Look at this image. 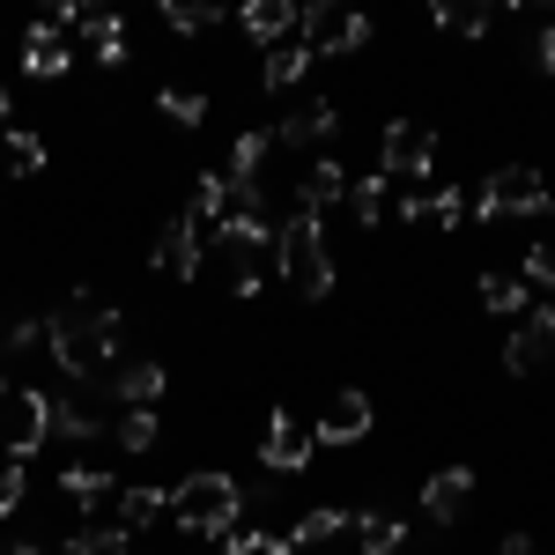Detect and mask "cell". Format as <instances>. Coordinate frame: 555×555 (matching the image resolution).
Returning a JSON list of instances; mask_svg holds the SVG:
<instances>
[{"instance_id":"4fadbf2b","label":"cell","mask_w":555,"mask_h":555,"mask_svg":"<svg viewBox=\"0 0 555 555\" xmlns=\"http://www.w3.org/2000/svg\"><path fill=\"white\" fill-rule=\"evenodd\" d=\"M104 392L127 400V408H156V392H164V363H156V356H127V363H112Z\"/></svg>"},{"instance_id":"ba28073f","label":"cell","mask_w":555,"mask_h":555,"mask_svg":"<svg viewBox=\"0 0 555 555\" xmlns=\"http://www.w3.org/2000/svg\"><path fill=\"white\" fill-rule=\"evenodd\" d=\"M311 452H319V444H311V429H304L297 415H282V408H274L267 429H259V467H267V474H304V467H311Z\"/></svg>"},{"instance_id":"f546056e","label":"cell","mask_w":555,"mask_h":555,"mask_svg":"<svg viewBox=\"0 0 555 555\" xmlns=\"http://www.w3.org/2000/svg\"><path fill=\"white\" fill-rule=\"evenodd\" d=\"M215 23H222V8H178V0H164V30L171 38H201Z\"/></svg>"},{"instance_id":"7a4b0ae2","label":"cell","mask_w":555,"mask_h":555,"mask_svg":"<svg viewBox=\"0 0 555 555\" xmlns=\"http://www.w3.org/2000/svg\"><path fill=\"white\" fill-rule=\"evenodd\" d=\"M164 512H178V533H193V541H230L245 518V489L230 474H185Z\"/></svg>"},{"instance_id":"b9f144b4","label":"cell","mask_w":555,"mask_h":555,"mask_svg":"<svg viewBox=\"0 0 555 555\" xmlns=\"http://www.w3.org/2000/svg\"><path fill=\"white\" fill-rule=\"evenodd\" d=\"M15 555H52V548H44V541H23V548H15Z\"/></svg>"},{"instance_id":"7bdbcfd3","label":"cell","mask_w":555,"mask_h":555,"mask_svg":"<svg viewBox=\"0 0 555 555\" xmlns=\"http://www.w3.org/2000/svg\"><path fill=\"white\" fill-rule=\"evenodd\" d=\"M0 392H8V371H0Z\"/></svg>"},{"instance_id":"9c48e42d","label":"cell","mask_w":555,"mask_h":555,"mask_svg":"<svg viewBox=\"0 0 555 555\" xmlns=\"http://www.w3.org/2000/svg\"><path fill=\"white\" fill-rule=\"evenodd\" d=\"M356 437H371V392H334L326 415L311 423V444H356Z\"/></svg>"},{"instance_id":"d6986e66","label":"cell","mask_w":555,"mask_h":555,"mask_svg":"<svg viewBox=\"0 0 555 555\" xmlns=\"http://www.w3.org/2000/svg\"><path fill=\"white\" fill-rule=\"evenodd\" d=\"M304 75H311V52H304V44H274V52H259V89H267V96H289Z\"/></svg>"},{"instance_id":"ffe728a7","label":"cell","mask_w":555,"mask_h":555,"mask_svg":"<svg viewBox=\"0 0 555 555\" xmlns=\"http://www.w3.org/2000/svg\"><path fill=\"white\" fill-rule=\"evenodd\" d=\"M474 297H481L489 319H526V311H533V289H526L518 274H481V282H474Z\"/></svg>"},{"instance_id":"3957f363","label":"cell","mask_w":555,"mask_h":555,"mask_svg":"<svg viewBox=\"0 0 555 555\" xmlns=\"http://www.w3.org/2000/svg\"><path fill=\"white\" fill-rule=\"evenodd\" d=\"M297 44L311 52V60L363 52V44H371V15L348 8V0H304V8H297Z\"/></svg>"},{"instance_id":"f35d334b","label":"cell","mask_w":555,"mask_h":555,"mask_svg":"<svg viewBox=\"0 0 555 555\" xmlns=\"http://www.w3.org/2000/svg\"><path fill=\"white\" fill-rule=\"evenodd\" d=\"M89 60H96V67H127V38H104Z\"/></svg>"},{"instance_id":"e575fe53","label":"cell","mask_w":555,"mask_h":555,"mask_svg":"<svg viewBox=\"0 0 555 555\" xmlns=\"http://www.w3.org/2000/svg\"><path fill=\"white\" fill-rule=\"evenodd\" d=\"M222 555H297V548H289L282 533H245V526H237V533L222 541Z\"/></svg>"},{"instance_id":"5b68a950","label":"cell","mask_w":555,"mask_h":555,"mask_svg":"<svg viewBox=\"0 0 555 555\" xmlns=\"http://www.w3.org/2000/svg\"><path fill=\"white\" fill-rule=\"evenodd\" d=\"M44 437H52V400L30 392V385H8V392H0V444H8L15 460H30Z\"/></svg>"},{"instance_id":"d6a6232c","label":"cell","mask_w":555,"mask_h":555,"mask_svg":"<svg viewBox=\"0 0 555 555\" xmlns=\"http://www.w3.org/2000/svg\"><path fill=\"white\" fill-rule=\"evenodd\" d=\"M518 334H526V341H533V356L548 363V356H555V311H548V304H533V311L518 319Z\"/></svg>"},{"instance_id":"d4e9b609","label":"cell","mask_w":555,"mask_h":555,"mask_svg":"<svg viewBox=\"0 0 555 555\" xmlns=\"http://www.w3.org/2000/svg\"><path fill=\"white\" fill-rule=\"evenodd\" d=\"M127 548H133V533L127 526H104V518L75 526V541H67V555H127Z\"/></svg>"},{"instance_id":"60d3db41","label":"cell","mask_w":555,"mask_h":555,"mask_svg":"<svg viewBox=\"0 0 555 555\" xmlns=\"http://www.w3.org/2000/svg\"><path fill=\"white\" fill-rule=\"evenodd\" d=\"M8 119H15V104H8V89H0V133H8Z\"/></svg>"},{"instance_id":"836d02e7","label":"cell","mask_w":555,"mask_h":555,"mask_svg":"<svg viewBox=\"0 0 555 555\" xmlns=\"http://www.w3.org/2000/svg\"><path fill=\"white\" fill-rule=\"evenodd\" d=\"M44 341H52V326H44L38 311H30V319H15V326L0 334V348H8V356H30V348H44Z\"/></svg>"},{"instance_id":"277c9868","label":"cell","mask_w":555,"mask_h":555,"mask_svg":"<svg viewBox=\"0 0 555 555\" xmlns=\"http://www.w3.org/2000/svg\"><path fill=\"white\" fill-rule=\"evenodd\" d=\"M496 215H548V178L533 171V164L489 171L481 193H474V222H496Z\"/></svg>"},{"instance_id":"ab89813d","label":"cell","mask_w":555,"mask_h":555,"mask_svg":"<svg viewBox=\"0 0 555 555\" xmlns=\"http://www.w3.org/2000/svg\"><path fill=\"white\" fill-rule=\"evenodd\" d=\"M504 555H533V533H504Z\"/></svg>"},{"instance_id":"6da1fadb","label":"cell","mask_w":555,"mask_h":555,"mask_svg":"<svg viewBox=\"0 0 555 555\" xmlns=\"http://www.w3.org/2000/svg\"><path fill=\"white\" fill-rule=\"evenodd\" d=\"M274 267L304 304H319L334 289V259H326V215H311L289 201V215L274 222Z\"/></svg>"},{"instance_id":"f1b7e54d","label":"cell","mask_w":555,"mask_h":555,"mask_svg":"<svg viewBox=\"0 0 555 555\" xmlns=\"http://www.w3.org/2000/svg\"><path fill=\"white\" fill-rule=\"evenodd\" d=\"M156 112H164L171 127H201V119H208V96H201V89H164Z\"/></svg>"},{"instance_id":"83f0119b","label":"cell","mask_w":555,"mask_h":555,"mask_svg":"<svg viewBox=\"0 0 555 555\" xmlns=\"http://www.w3.org/2000/svg\"><path fill=\"white\" fill-rule=\"evenodd\" d=\"M437 23H444V30H460V38H489L496 8H467V0H444V8H437Z\"/></svg>"},{"instance_id":"7c38bea8","label":"cell","mask_w":555,"mask_h":555,"mask_svg":"<svg viewBox=\"0 0 555 555\" xmlns=\"http://www.w3.org/2000/svg\"><path fill=\"white\" fill-rule=\"evenodd\" d=\"M474 504V467H444L423 481V518L429 526H452V518Z\"/></svg>"},{"instance_id":"8992f818","label":"cell","mask_w":555,"mask_h":555,"mask_svg":"<svg viewBox=\"0 0 555 555\" xmlns=\"http://www.w3.org/2000/svg\"><path fill=\"white\" fill-rule=\"evenodd\" d=\"M429 164H437V133L423 127V119H392V127L378 133V178L392 185V178H429Z\"/></svg>"},{"instance_id":"603a6c76","label":"cell","mask_w":555,"mask_h":555,"mask_svg":"<svg viewBox=\"0 0 555 555\" xmlns=\"http://www.w3.org/2000/svg\"><path fill=\"white\" fill-rule=\"evenodd\" d=\"M334 533H348V512L341 504H319V512H304L297 533H282V541H289V548H326Z\"/></svg>"},{"instance_id":"ee69618b","label":"cell","mask_w":555,"mask_h":555,"mask_svg":"<svg viewBox=\"0 0 555 555\" xmlns=\"http://www.w3.org/2000/svg\"><path fill=\"white\" fill-rule=\"evenodd\" d=\"M548 215H555V201H548Z\"/></svg>"},{"instance_id":"4316f807","label":"cell","mask_w":555,"mask_h":555,"mask_svg":"<svg viewBox=\"0 0 555 555\" xmlns=\"http://www.w3.org/2000/svg\"><path fill=\"white\" fill-rule=\"evenodd\" d=\"M348 215H356L363 230H378L385 222V178H356V185H348Z\"/></svg>"},{"instance_id":"e0dca14e","label":"cell","mask_w":555,"mask_h":555,"mask_svg":"<svg viewBox=\"0 0 555 555\" xmlns=\"http://www.w3.org/2000/svg\"><path fill=\"white\" fill-rule=\"evenodd\" d=\"M60 489H67L75 504H82V526H96V512H104V504L119 496V481H112L104 467H89V460H75V467L60 474Z\"/></svg>"},{"instance_id":"9a60e30c","label":"cell","mask_w":555,"mask_h":555,"mask_svg":"<svg viewBox=\"0 0 555 555\" xmlns=\"http://www.w3.org/2000/svg\"><path fill=\"white\" fill-rule=\"evenodd\" d=\"M341 201H348V171L334 164V156H311V164H304V178H297V208L326 215V208H341Z\"/></svg>"},{"instance_id":"5bb4252c","label":"cell","mask_w":555,"mask_h":555,"mask_svg":"<svg viewBox=\"0 0 555 555\" xmlns=\"http://www.w3.org/2000/svg\"><path fill=\"white\" fill-rule=\"evenodd\" d=\"M156 267L178 274V282H193V274H201V230H193L185 215H171V222L156 230Z\"/></svg>"},{"instance_id":"484cf974","label":"cell","mask_w":555,"mask_h":555,"mask_svg":"<svg viewBox=\"0 0 555 555\" xmlns=\"http://www.w3.org/2000/svg\"><path fill=\"white\" fill-rule=\"evenodd\" d=\"M164 504H171V489H119V526H127V533H141V526L164 512Z\"/></svg>"},{"instance_id":"74e56055","label":"cell","mask_w":555,"mask_h":555,"mask_svg":"<svg viewBox=\"0 0 555 555\" xmlns=\"http://www.w3.org/2000/svg\"><path fill=\"white\" fill-rule=\"evenodd\" d=\"M526 60H533V67H541V75L555 82V23H541V30H533V44H526Z\"/></svg>"},{"instance_id":"8d00e7d4","label":"cell","mask_w":555,"mask_h":555,"mask_svg":"<svg viewBox=\"0 0 555 555\" xmlns=\"http://www.w3.org/2000/svg\"><path fill=\"white\" fill-rule=\"evenodd\" d=\"M23 489H30V474H23V460H8V467H0V518L23 504Z\"/></svg>"},{"instance_id":"30bf717a","label":"cell","mask_w":555,"mask_h":555,"mask_svg":"<svg viewBox=\"0 0 555 555\" xmlns=\"http://www.w3.org/2000/svg\"><path fill=\"white\" fill-rule=\"evenodd\" d=\"M67 67H75V44H67V30L30 23V38H23V75H30V82H60Z\"/></svg>"},{"instance_id":"4dcf8cb0","label":"cell","mask_w":555,"mask_h":555,"mask_svg":"<svg viewBox=\"0 0 555 555\" xmlns=\"http://www.w3.org/2000/svg\"><path fill=\"white\" fill-rule=\"evenodd\" d=\"M112 437H119L127 452H149V444H156V408H127V415L112 423Z\"/></svg>"},{"instance_id":"2e32d148","label":"cell","mask_w":555,"mask_h":555,"mask_svg":"<svg viewBox=\"0 0 555 555\" xmlns=\"http://www.w3.org/2000/svg\"><path fill=\"white\" fill-rule=\"evenodd\" d=\"M96 392H104V385H89V392H67V400H52V429H60V437H75V444H89V437H104V415H96Z\"/></svg>"},{"instance_id":"8fae6325","label":"cell","mask_w":555,"mask_h":555,"mask_svg":"<svg viewBox=\"0 0 555 555\" xmlns=\"http://www.w3.org/2000/svg\"><path fill=\"white\" fill-rule=\"evenodd\" d=\"M400 222H437V230H460V222H467V193H460V185H408Z\"/></svg>"},{"instance_id":"ac0fdd59","label":"cell","mask_w":555,"mask_h":555,"mask_svg":"<svg viewBox=\"0 0 555 555\" xmlns=\"http://www.w3.org/2000/svg\"><path fill=\"white\" fill-rule=\"evenodd\" d=\"M237 23H245V38H259L267 52H274L282 38H297V0H253Z\"/></svg>"},{"instance_id":"cb8c5ba5","label":"cell","mask_w":555,"mask_h":555,"mask_svg":"<svg viewBox=\"0 0 555 555\" xmlns=\"http://www.w3.org/2000/svg\"><path fill=\"white\" fill-rule=\"evenodd\" d=\"M38 164H44V141L30 127H8V133H0V171H8V178H30Z\"/></svg>"},{"instance_id":"44dd1931","label":"cell","mask_w":555,"mask_h":555,"mask_svg":"<svg viewBox=\"0 0 555 555\" xmlns=\"http://www.w3.org/2000/svg\"><path fill=\"white\" fill-rule=\"evenodd\" d=\"M348 533H356V555H400V541H408V526L392 512H356Z\"/></svg>"},{"instance_id":"52a82bcc","label":"cell","mask_w":555,"mask_h":555,"mask_svg":"<svg viewBox=\"0 0 555 555\" xmlns=\"http://www.w3.org/2000/svg\"><path fill=\"white\" fill-rule=\"evenodd\" d=\"M267 133H274V149H319V156H326L334 133H341V104H334V96H304L297 112H289L282 127H267Z\"/></svg>"},{"instance_id":"1f68e13d","label":"cell","mask_w":555,"mask_h":555,"mask_svg":"<svg viewBox=\"0 0 555 555\" xmlns=\"http://www.w3.org/2000/svg\"><path fill=\"white\" fill-rule=\"evenodd\" d=\"M518 282H526V289H541V297H548V311H555V245H533Z\"/></svg>"},{"instance_id":"7402d4cb","label":"cell","mask_w":555,"mask_h":555,"mask_svg":"<svg viewBox=\"0 0 555 555\" xmlns=\"http://www.w3.org/2000/svg\"><path fill=\"white\" fill-rule=\"evenodd\" d=\"M222 215H230V178H201V185H193V208H185V222H193L201 237H215V230H222Z\"/></svg>"},{"instance_id":"d590c367","label":"cell","mask_w":555,"mask_h":555,"mask_svg":"<svg viewBox=\"0 0 555 555\" xmlns=\"http://www.w3.org/2000/svg\"><path fill=\"white\" fill-rule=\"evenodd\" d=\"M504 371H512V378H533V371H541V356H533V341H526L518 326H512V341H504Z\"/></svg>"}]
</instances>
